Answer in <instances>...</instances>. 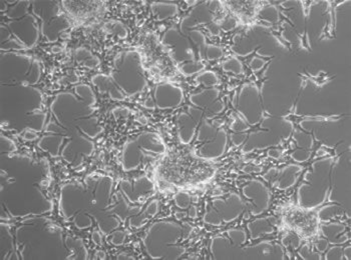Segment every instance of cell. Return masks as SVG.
I'll return each mask as SVG.
<instances>
[{
	"mask_svg": "<svg viewBox=\"0 0 351 260\" xmlns=\"http://www.w3.org/2000/svg\"><path fill=\"white\" fill-rule=\"evenodd\" d=\"M97 97L88 84L54 97L51 116L38 146L53 158H62L73 168L84 164L95 151V138L104 129L95 116Z\"/></svg>",
	"mask_w": 351,
	"mask_h": 260,
	"instance_id": "cell-1",
	"label": "cell"
},
{
	"mask_svg": "<svg viewBox=\"0 0 351 260\" xmlns=\"http://www.w3.org/2000/svg\"><path fill=\"white\" fill-rule=\"evenodd\" d=\"M1 216L27 218L49 213L53 200L47 194L51 184L49 161L27 155H1Z\"/></svg>",
	"mask_w": 351,
	"mask_h": 260,
	"instance_id": "cell-2",
	"label": "cell"
},
{
	"mask_svg": "<svg viewBox=\"0 0 351 260\" xmlns=\"http://www.w3.org/2000/svg\"><path fill=\"white\" fill-rule=\"evenodd\" d=\"M114 181L107 175L93 174L82 181L62 185L60 210L66 221L77 229L97 226L105 235L114 233L123 224L117 216Z\"/></svg>",
	"mask_w": 351,
	"mask_h": 260,
	"instance_id": "cell-3",
	"label": "cell"
},
{
	"mask_svg": "<svg viewBox=\"0 0 351 260\" xmlns=\"http://www.w3.org/2000/svg\"><path fill=\"white\" fill-rule=\"evenodd\" d=\"M15 247L21 259H88L82 240L66 235L51 218H25L14 233Z\"/></svg>",
	"mask_w": 351,
	"mask_h": 260,
	"instance_id": "cell-4",
	"label": "cell"
},
{
	"mask_svg": "<svg viewBox=\"0 0 351 260\" xmlns=\"http://www.w3.org/2000/svg\"><path fill=\"white\" fill-rule=\"evenodd\" d=\"M47 119L40 90L28 82L1 83L2 129L40 132L45 129Z\"/></svg>",
	"mask_w": 351,
	"mask_h": 260,
	"instance_id": "cell-5",
	"label": "cell"
},
{
	"mask_svg": "<svg viewBox=\"0 0 351 260\" xmlns=\"http://www.w3.org/2000/svg\"><path fill=\"white\" fill-rule=\"evenodd\" d=\"M93 84L99 92L107 93L116 101H123L143 92L147 86L142 56L138 51H125L117 54L108 75H97Z\"/></svg>",
	"mask_w": 351,
	"mask_h": 260,
	"instance_id": "cell-6",
	"label": "cell"
},
{
	"mask_svg": "<svg viewBox=\"0 0 351 260\" xmlns=\"http://www.w3.org/2000/svg\"><path fill=\"white\" fill-rule=\"evenodd\" d=\"M217 169L208 159L181 149L167 153L160 160L155 174L160 181L176 188H192L207 183L215 177Z\"/></svg>",
	"mask_w": 351,
	"mask_h": 260,
	"instance_id": "cell-7",
	"label": "cell"
},
{
	"mask_svg": "<svg viewBox=\"0 0 351 260\" xmlns=\"http://www.w3.org/2000/svg\"><path fill=\"white\" fill-rule=\"evenodd\" d=\"M162 42L182 75L190 77L205 69L208 43L202 32L179 25L167 30Z\"/></svg>",
	"mask_w": 351,
	"mask_h": 260,
	"instance_id": "cell-8",
	"label": "cell"
},
{
	"mask_svg": "<svg viewBox=\"0 0 351 260\" xmlns=\"http://www.w3.org/2000/svg\"><path fill=\"white\" fill-rule=\"evenodd\" d=\"M32 1H17L6 12L0 26V49L4 51H25L32 49L40 39V25L30 14Z\"/></svg>",
	"mask_w": 351,
	"mask_h": 260,
	"instance_id": "cell-9",
	"label": "cell"
},
{
	"mask_svg": "<svg viewBox=\"0 0 351 260\" xmlns=\"http://www.w3.org/2000/svg\"><path fill=\"white\" fill-rule=\"evenodd\" d=\"M167 151L160 134L145 132L125 142L123 148L122 166L125 171L138 170L148 166Z\"/></svg>",
	"mask_w": 351,
	"mask_h": 260,
	"instance_id": "cell-10",
	"label": "cell"
},
{
	"mask_svg": "<svg viewBox=\"0 0 351 260\" xmlns=\"http://www.w3.org/2000/svg\"><path fill=\"white\" fill-rule=\"evenodd\" d=\"M32 14L40 19V32L49 43L56 42L60 34L71 27L69 16L60 1H32Z\"/></svg>",
	"mask_w": 351,
	"mask_h": 260,
	"instance_id": "cell-11",
	"label": "cell"
},
{
	"mask_svg": "<svg viewBox=\"0 0 351 260\" xmlns=\"http://www.w3.org/2000/svg\"><path fill=\"white\" fill-rule=\"evenodd\" d=\"M40 64L36 58L14 52H2L1 83L28 82L34 86L40 81Z\"/></svg>",
	"mask_w": 351,
	"mask_h": 260,
	"instance_id": "cell-12",
	"label": "cell"
},
{
	"mask_svg": "<svg viewBox=\"0 0 351 260\" xmlns=\"http://www.w3.org/2000/svg\"><path fill=\"white\" fill-rule=\"evenodd\" d=\"M62 5L69 18L80 23L97 21L101 18L106 12L104 1H62Z\"/></svg>",
	"mask_w": 351,
	"mask_h": 260,
	"instance_id": "cell-13",
	"label": "cell"
},
{
	"mask_svg": "<svg viewBox=\"0 0 351 260\" xmlns=\"http://www.w3.org/2000/svg\"><path fill=\"white\" fill-rule=\"evenodd\" d=\"M185 99L183 90L179 86L172 83H161L156 86L153 96H149L146 101H151L147 108L158 109H172L178 107Z\"/></svg>",
	"mask_w": 351,
	"mask_h": 260,
	"instance_id": "cell-14",
	"label": "cell"
},
{
	"mask_svg": "<svg viewBox=\"0 0 351 260\" xmlns=\"http://www.w3.org/2000/svg\"><path fill=\"white\" fill-rule=\"evenodd\" d=\"M0 247L2 259H19L15 247L14 235L10 231V225L1 223L0 225Z\"/></svg>",
	"mask_w": 351,
	"mask_h": 260,
	"instance_id": "cell-15",
	"label": "cell"
},
{
	"mask_svg": "<svg viewBox=\"0 0 351 260\" xmlns=\"http://www.w3.org/2000/svg\"><path fill=\"white\" fill-rule=\"evenodd\" d=\"M344 114H341V116H298L296 114H286L284 116V119L287 121H290V122L293 125L294 127H299L302 122L303 120H315V121H322V122H333V121L339 120V119L343 118L346 117Z\"/></svg>",
	"mask_w": 351,
	"mask_h": 260,
	"instance_id": "cell-16",
	"label": "cell"
},
{
	"mask_svg": "<svg viewBox=\"0 0 351 260\" xmlns=\"http://www.w3.org/2000/svg\"><path fill=\"white\" fill-rule=\"evenodd\" d=\"M152 12L159 21L169 18V17L175 16L179 12V8L177 4L165 3V2H155L152 4Z\"/></svg>",
	"mask_w": 351,
	"mask_h": 260,
	"instance_id": "cell-17",
	"label": "cell"
},
{
	"mask_svg": "<svg viewBox=\"0 0 351 260\" xmlns=\"http://www.w3.org/2000/svg\"><path fill=\"white\" fill-rule=\"evenodd\" d=\"M75 57L79 64H84V66L88 67L90 69H94L101 64L97 56H95L92 52L86 49H84V47L77 49L75 51Z\"/></svg>",
	"mask_w": 351,
	"mask_h": 260,
	"instance_id": "cell-18",
	"label": "cell"
},
{
	"mask_svg": "<svg viewBox=\"0 0 351 260\" xmlns=\"http://www.w3.org/2000/svg\"><path fill=\"white\" fill-rule=\"evenodd\" d=\"M104 29L108 34H114L120 38H125L128 36V30L122 23H118V21H110V23H106Z\"/></svg>",
	"mask_w": 351,
	"mask_h": 260,
	"instance_id": "cell-19",
	"label": "cell"
},
{
	"mask_svg": "<svg viewBox=\"0 0 351 260\" xmlns=\"http://www.w3.org/2000/svg\"><path fill=\"white\" fill-rule=\"evenodd\" d=\"M197 81L203 86H207L208 88H215L218 83V77L213 71H205L197 77Z\"/></svg>",
	"mask_w": 351,
	"mask_h": 260,
	"instance_id": "cell-20",
	"label": "cell"
},
{
	"mask_svg": "<svg viewBox=\"0 0 351 260\" xmlns=\"http://www.w3.org/2000/svg\"><path fill=\"white\" fill-rule=\"evenodd\" d=\"M15 151H16V145H15L14 140L6 138L3 133H1V136H0V153L8 155V153H14Z\"/></svg>",
	"mask_w": 351,
	"mask_h": 260,
	"instance_id": "cell-21",
	"label": "cell"
},
{
	"mask_svg": "<svg viewBox=\"0 0 351 260\" xmlns=\"http://www.w3.org/2000/svg\"><path fill=\"white\" fill-rule=\"evenodd\" d=\"M175 203L179 208H187L191 203V195L186 192H179L176 194Z\"/></svg>",
	"mask_w": 351,
	"mask_h": 260,
	"instance_id": "cell-22",
	"label": "cell"
},
{
	"mask_svg": "<svg viewBox=\"0 0 351 260\" xmlns=\"http://www.w3.org/2000/svg\"><path fill=\"white\" fill-rule=\"evenodd\" d=\"M112 238H110V242H112L114 246H121L125 242V233L123 231H114V233H112Z\"/></svg>",
	"mask_w": 351,
	"mask_h": 260,
	"instance_id": "cell-23",
	"label": "cell"
},
{
	"mask_svg": "<svg viewBox=\"0 0 351 260\" xmlns=\"http://www.w3.org/2000/svg\"><path fill=\"white\" fill-rule=\"evenodd\" d=\"M23 140H34L38 138V133L36 131H34V130H27V131L23 132Z\"/></svg>",
	"mask_w": 351,
	"mask_h": 260,
	"instance_id": "cell-24",
	"label": "cell"
},
{
	"mask_svg": "<svg viewBox=\"0 0 351 260\" xmlns=\"http://www.w3.org/2000/svg\"><path fill=\"white\" fill-rule=\"evenodd\" d=\"M93 240H94V242H97V244H101V235L97 231H94V233H93Z\"/></svg>",
	"mask_w": 351,
	"mask_h": 260,
	"instance_id": "cell-25",
	"label": "cell"
}]
</instances>
